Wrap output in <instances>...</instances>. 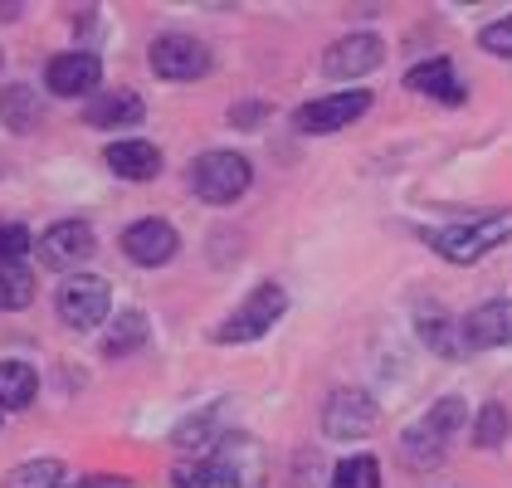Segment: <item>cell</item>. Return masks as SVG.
Here are the masks:
<instances>
[{"mask_svg":"<svg viewBox=\"0 0 512 488\" xmlns=\"http://www.w3.org/2000/svg\"><path fill=\"white\" fill-rule=\"evenodd\" d=\"M249 181H254V171H249V162H244L239 152H205V157H196V166H191V191L210 205L239 201V196L249 191Z\"/></svg>","mask_w":512,"mask_h":488,"instance_id":"3957f363","label":"cell"},{"mask_svg":"<svg viewBox=\"0 0 512 488\" xmlns=\"http://www.w3.org/2000/svg\"><path fill=\"white\" fill-rule=\"evenodd\" d=\"M142 342H147V318H142L137 308H127V313H118V318L108 323L103 352H108V357H127V352L142 347Z\"/></svg>","mask_w":512,"mask_h":488,"instance_id":"ffe728a7","label":"cell"},{"mask_svg":"<svg viewBox=\"0 0 512 488\" xmlns=\"http://www.w3.org/2000/svg\"><path fill=\"white\" fill-rule=\"evenodd\" d=\"M176 488H259V445L225 435L205 464L176 469Z\"/></svg>","mask_w":512,"mask_h":488,"instance_id":"6da1fadb","label":"cell"},{"mask_svg":"<svg viewBox=\"0 0 512 488\" xmlns=\"http://www.w3.org/2000/svg\"><path fill=\"white\" fill-rule=\"evenodd\" d=\"M142 113H147V103H142L137 93H127V88H103V93L88 98L83 122H88V127H132V122H142Z\"/></svg>","mask_w":512,"mask_h":488,"instance_id":"5bb4252c","label":"cell"},{"mask_svg":"<svg viewBox=\"0 0 512 488\" xmlns=\"http://www.w3.org/2000/svg\"><path fill=\"white\" fill-rule=\"evenodd\" d=\"M35 298V274L25 264H0V308H30Z\"/></svg>","mask_w":512,"mask_h":488,"instance_id":"603a6c76","label":"cell"},{"mask_svg":"<svg viewBox=\"0 0 512 488\" xmlns=\"http://www.w3.org/2000/svg\"><path fill=\"white\" fill-rule=\"evenodd\" d=\"M464 342L469 352H493V347H512V303L508 298H488L464 318Z\"/></svg>","mask_w":512,"mask_h":488,"instance_id":"7c38bea8","label":"cell"},{"mask_svg":"<svg viewBox=\"0 0 512 488\" xmlns=\"http://www.w3.org/2000/svg\"><path fill=\"white\" fill-rule=\"evenodd\" d=\"M98 79H103V59L88 54V49L54 54V59L44 64V88H49L54 98H83V93L98 88Z\"/></svg>","mask_w":512,"mask_h":488,"instance_id":"ba28073f","label":"cell"},{"mask_svg":"<svg viewBox=\"0 0 512 488\" xmlns=\"http://www.w3.org/2000/svg\"><path fill=\"white\" fill-rule=\"evenodd\" d=\"M420 425H425V430H434L439 440H449V435L464 425V401H459V396H444V401H439V406H434Z\"/></svg>","mask_w":512,"mask_h":488,"instance_id":"484cf974","label":"cell"},{"mask_svg":"<svg viewBox=\"0 0 512 488\" xmlns=\"http://www.w3.org/2000/svg\"><path fill=\"white\" fill-rule=\"evenodd\" d=\"M420 337H425V347H430V352L449 357V362L469 357V342H464V323H454V318H444V313H420Z\"/></svg>","mask_w":512,"mask_h":488,"instance_id":"e0dca14e","label":"cell"},{"mask_svg":"<svg viewBox=\"0 0 512 488\" xmlns=\"http://www.w3.org/2000/svg\"><path fill=\"white\" fill-rule=\"evenodd\" d=\"M376 425V401L366 391H332L322 406V430L327 440H361Z\"/></svg>","mask_w":512,"mask_h":488,"instance_id":"9c48e42d","label":"cell"},{"mask_svg":"<svg viewBox=\"0 0 512 488\" xmlns=\"http://www.w3.org/2000/svg\"><path fill=\"white\" fill-rule=\"evenodd\" d=\"M371 108V93L366 88H347V93H327V98H313L293 113V127L308 132V137H322V132H342L352 127L361 113Z\"/></svg>","mask_w":512,"mask_h":488,"instance_id":"8992f818","label":"cell"},{"mask_svg":"<svg viewBox=\"0 0 512 488\" xmlns=\"http://www.w3.org/2000/svg\"><path fill=\"white\" fill-rule=\"evenodd\" d=\"M103 162L113 166V176H122V181H152L161 171V152L152 147V142H113L108 152H103Z\"/></svg>","mask_w":512,"mask_h":488,"instance_id":"2e32d148","label":"cell"},{"mask_svg":"<svg viewBox=\"0 0 512 488\" xmlns=\"http://www.w3.org/2000/svg\"><path fill=\"white\" fill-rule=\"evenodd\" d=\"M35 249H40V259L49 269H74L93 254V230L83 220H59L35 240Z\"/></svg>","mask_w":512,"mask_h":488,"instance_id":"30bf717a","label":"cell"},{"mask_svg":"<svg viewBox=\"0 0 512 488\" xmlns=\"http://www.w3.org/2000/svg\"><path fill=\"white\" fill-rule=\"evenodd\" d=\"M283 313H288V293L278 284H259L225 323L215 327V342H259Z\"/></svg>","mask_w":512,"mask_h":488,"instance_id":"277c9868","label":"cell"},{"mask_svg":"<svg viewBox=\"0 0 512 488\" xmlns=\"http://www.w3.org/2000/svg\"><path fill=\"white\" fill-rule=\"evenodd\" d=\"M508 440V410L498 406V401H488V406L478 410V425H473V445L478 449H498Z\"/></svg>","mask_w":512,"mask_h":488,"instance_id":"d4e9b609","label":"cell"},{"mask_svg":"<svg viewBox=\"0 0 512 488\" xmlns=\"http://www.w3.org/2000/svg\"><path fill=\"white\" fill-rule=\"evenodd\" d=\"M332 488H381L376 454H347V459L332 469Z\"/></svg>","mask_w":512,"mask_h":488,"instance_id":"7402d4cb","label":"cell"},{"mask_svg":"<svg viewBox=\"0 0 512 488\" xmlns=\"http://www.w3.org/2000/svg\"><path fill=\"white\" fill-rule=\"evenodd\" d=\"M122 249H127V259L132 264H142V269H157L166 259H176V230L166 225V220H137V225H127L122 230Z\"/></svg>","mask_w":512,"mask_h":488,"instance_id":"8fae6325","label":"cell"},{"mask_svg":"<svg viewBox=\"0 0 512 488\" xmlns=\"http://www.w3.org/2000/svg\"><path fill=\"white\" fill-rule=\"evenodd\" d=\"M20 15V5H0V20H15Z\"/></svg>","mask_w":512,"mask_h":488,"instance_id":"f546056e","label":"cell"},{"mask_svg":"<svg viewBox=\"0 0 512 488\" xmlns=\"http://www.w3.org/2000/svg\"><path fill=\"white\" fill-rule=\"evenodd\" d=\"M400 454H405L415 469H430V464H439V459H444V440H439L434 430H425V425H415V430H405Z\"/></svg>","mask_w":512,"mask_h":488,"instance_id":"cb8c5ba5","label":"cell"},{"mask_svg":"<svg viewBox=\"0 0 512 488\" xmlns=\"http://www.w3.org/2000/svg\"><path fill=\"white\" fill-rule=\"evenodd\" d=\"M478 44H483L488 54H498V59H512V15H508V20H493V25H483Z\"/></svg>","mask_w":512,"mask_h":488,"instance_id":"83f0119b","label":"cell"},{"mask_svg":"<svg viewBox=\"0 0 512 488\" xmlns=\"http://www.w3.org/2000/svg\"><path fill=\"white\" fill-rule=\"evenodd\" d=\"M0 488H64V464L59 459H30V464L10 469Z\"/></svg>","mask_w":512,"mask_h":488,"instance_id":"44dd1931","label":"cell"},{"mask_svg":"<svg viewBox=\"0 0 512 488\" xmlns=\"http://www.w3.org/2000/svg\"><path fill=\"white\" fill-rule=\"evenodd\" d=\"M40 391V376L30 362H0V410H25Z\"/></svg>","mask_w":512,"mask_h":488,"instance_id":"ac0fdd59","label":"cell"},{"mask_svg":"<svg viewBox=\"0 0 512 488\" xmlns=\"http://www.w3.org/2000/svg\"><path fill=\"white\" fill-rule=\"evenodd\" d=\"M508 240H512V210L473 220V225H449V230H434L430 235L434 254H444L449 264H473V259H483L488 249H498Z\"/></svg>","mask_w":512,"mask_h":488,"instance_id":"7a4b0ae2","label":"cell"},{"mask_svg":"<svg viewBox=\"0 0 512 488\" xmlns=\"http://www.w3.org/2000/svg\"><path fill=\"white\" fill-rule=\"evenodd\" d=\"M30 244L35 240H30V230L20 220H0V264H20Z\"/></svg>","mask_w":512,"mask_h":488,"instance_id":"4316f807","label":"cell"},{"mask_svg":"<svg viewBox=\"0 0 512 488\" xmlns=\"http://www.w3.org/2000/svg\"><path fill=\"white\" fill-rule=\"evenodd\" d=\"M230 118H235L239 127H244V132H249V122H259V118H264V108H259V103H254V108H235V113H230Z\"/></svg>","mask_w":512,"mask_h":488,"instance_id":"f1b7e54d","label":"cell"},{"mask_svg":"<svg viewBox=\"0 0 512 488\" xmlns=\"http://www.w3.org/2000/svg\"><path fill=\"white\" fill-rule=\"evenodd\" d=\"M405 88H415V93H425V98H439V103H464V83H459L454 64H449L444 54L415 64V69L405 74Z\"/></svg>","mask_w":512,"mask_h":488,"instance_id":"9a60e30c","label":"cell"},{"mask_svg":"<svg viewBox=\"0 0 512 488\" xmlns=\"http://www.w3.org/2000/svg\"><path fill=\"white\" fill-rule=\"evenodd\" d=\"M54 308H59V318H64L69 327L88 332V327H98L103 318H108V308H113V288H108V279H98V274H74L69 284L59 288Z\"/></svg>","mask_w":512,"mask_h":488,"instance_id":"5b68a950","label":"cell"},{"mask_svg":"<svg viewBox=\"0 0 512 488\" xmlns=\"http://www.w3.org/2000/svg\"><path fill=\"white\" fill-rule=\"evenodd\" d=\"M381 59H386V44L376 40V35H347V40H337L327 49L322 69H327V79H361Z\"/></svg>","mask_w":512,"mask_h":488,"instance_id":"4fadbf2b","label":"cell"},{"mask_svg":"<svg viewBox=\"0 0 512 488\" xmlns=\"http://www.w3.org/2000/svg\"><path fill=\"white\" fill-rule=\"evenodd\" d=\"M152 69H157V79H171V83L205 79L210 74V49L196 35H161L152 44Z\"/></svg>","mask_w":512,"mask_h":488,"instance_id":"52a82bcc","label":"cell"},{"mask_svg":"<svg viewBox=\"0 0 512 488\" xmlns=\"http://www.w3.org/2000/svg\"><path fill=\"white\" fill-rule=\"evenodd\" d=\"M0 122L15 127V132H35V127H40V98H35L25 83L5 88V93H0Z\"/></svg>","mask_w":512,"mask_h":488,"instance_id":"d6986e66","label":"cell"}]
</instances>
